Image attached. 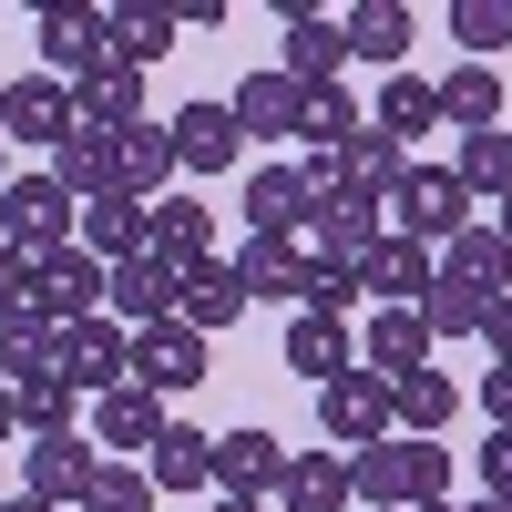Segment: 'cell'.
<instances>
[{
    "mask_svg": "<svg viewBox=\"0 0 512 512\" xmlns=\"http://www.w3.org/2000/svg\"><path fill=\"white\" fill-rule=\"evenodd\" d=\"M472 400H482L492 431H512V359H492V369H482V390H472Z\"/></svg>",
    "mask_w": 512,
    "mask_h": 512,
    "instance_id": "obj_45",
    "label": "cell"
},
{
    "mask_svg": "<svg viewBox=\"0 0 512 512\" xmlns=\"http://www.w3.org/2000/svg\"><path fill=\"white\" fill-rule=\"evenodd\" d=\"M349 492L369 502V512H420V502H441L451 492V451L441 441H369V451H349Z\"/></svg>",
    "mask_w": 512,
    "mask_h": 512,
    "instance_id": "obj_1",
    "label": "cell"
},
{
    "mask_svg": "<svg viewBox=\"0 0 512 512\" xmlns=\"http://www.w3.org/2000/svg\"><path fill=\"white\" fill-rule=\"evenodd\" d=\"M41 369H52V318L11 308L0 318V390H21V379H41Z\"/></svg>",
    "mask_w": 512,
    "mask_h": 512,
    "instance_id": "obj_38",
    "label": "cell"
},
{
    "mask_svg": "<svg viewBox=\"0 0 512 512\" xmlns=\"http://www.w3.org/2000/svg\"><path fill=\"white\" fill-rule=\"evenodd\" d=\"M482 308H492V297L431 277V297H420V328H431V349H441V338H482Z\"/></svg>",
    "mask_w": 512,
    "mask_h": 512,
    "instance_id": "obj_41",
    "label": "cell"
},
{
    "mask_svg": "<svg viewBox=\"0 0 512 512\" xmlns=\"http://www.w3.org/2000/svg\"><path fill=\"white\" fill-rule=\"evenodd\" d=\"M338 31H349V62H390V72H410V41H420L410 0H359V11H338Z\"/></svg>",
    "mask_w": 512,
    "mask_h": 512,
    "instance_id": "obj_20",
    "label": "cell"
},
{
    "mask_svg": "<svg viewBox=\"0 0 512 512\" xmlns=\"http://www.w3.org/2000/svg\"><path fill=\"white\" fill-rule=\"evenodd\" d=\"M82 512H154L144 461H103V472H93V492H82Z\"/></svg>",
    "mask_w": 512,
    "mask_h": 512,
    "instance_id": "obj_43",
    "label": "cell"
},
{
    "mask_svg": "<svg viewBox=\"0 0 512 512\" xmlns=\"http://www.w3.org/2000/svg\"><path fill=\"white\" fill-rule=\"evenodd\" d=\"M0 185H11V175H0Z\"/></svg>",
    "mask_w": 512,
    "mask_h": 512,
    "instance_id": "obj_55",
    "label": "cell"
},
{
    "mask_svg": "<svg viewBox=\"0 0 512 512\" xmlns=\"http://www.w3.org/2000/svg\"><path fill=\"white\" fill-rule=\"evenodd\" d=\"M287 461H297V451H277V431H226L216 461H205V482H216L226 502H267V492L287 482Z\"/></svg>",
    "mask_w": 512,
    "mask_h": 512,
    "instance_id": "obj_11",
    "label": "cell"
},
{
    "mask_svg": "<svg viewBox=\"0 0 512 512\" xmlns=\"http://www.w3.org/2000/svg\"><path fill=\"white\" fill-rule=\"evenodd\" d=\"M482 338H492V359H512V287H502L492 308H482Z\"/></svg>",
    "mask_w": 512,
    "mask_h": 512,
    "instance_id": "obj_47",
    "label": "cell"
},
{
    "mask_svg": "<svg viewBox=\"0 0 512 512\" xmlns=\"http://www.w3.org/2000/svg\"><path fill=\"white\" fill-rule=\"evenodd\" d=\"M164 175H175V144H164V123H154V113L134 123V134H113V185L134 195V205H154Z\"/></svg>",
    "mask_w": 512,
    "mask_h": 512,
    "instance_id": "obj_31",
    "label": "cell"
},
{
    "mask_svg": "<svg viewBox=\"0 0 512 512\" xmlns=\"http://www.w3.org/2000/svg\"><path fill=\"white\" fill-rule=\"evenodd\" d=\"M349 451H297L287 482H277V512H349Z\"/></svg>",
    "mask_w": 512,
    "mask_h": 512,
    "instance_id": "obj_28",
    "label": "cell"
},
{
    "mask_svg": "<svg viewBox=\"0 0 512 512\" xmlns=\"http://www.w3.org/2000/svg\"><path fill=\"white\" fill-rule=\"evenodd\" d=\"M11 431H21V410H11V390H0V441H11Z\"/></svg>",
    "mask_w": 512,
    "mask_h": 512,
    "instance_id": "obj_50",
    "label": "cell"
},
{
    "mask_svg": "<svg viewBox=\"0 0 512 512\" xmlns=\"http://www.w3.org/2000/svg\"><path fill=\"white\" fill-rule=\"evenodd\" d=\"M31 297H41V256H11V246H0V318L31 308Z\"/></svg>",
    "mask_w": 512,
    "mask_h": 512,
    "instance_id": "obj_44",
    "label": "cell"
},
{
    "mask_svg": "<svg viewBox=\"0 0 512 512\" xmlns=\"http://www.w3.org/2000/svg\"><path fill=\"white\" fill-rule=\"evenodd\" d=\"M369 123H379V134H390V144L410 154V144L441 123V82H420V72H390V93H379V113H369Z\"/></svg>",
    "mask_w": 512,
    "mask_h": 512,
    "instance_id": "obj_34",
    "label": "cell"
},
{
    "mask_svg": "<svg viewBox=\"0 0 512 512\" xmlns=\"http://www.w3.org/2000/svg\"><path fill=\"white\" fill-rule=\"evenodd\" d=\"M451 512H512V502H492V492H472V502H451Z\"/></svg>",
    "mask_w": 512,
    "mask_h": 512,
    "instance_id": "obj_49",
    "label": "cell"
},
{
    "mask_svg": "<svg viewBox=\"0 0 512 512\" xmlns=\"http://www.w3.org/2000/svg\"><path fill=\"white\" fill-rule=\"evenodd\" d=\"M52 185H62L72 205H103V195H123V185H113V134H72V144L52 154Z\"/></svg>",
    "mask_w": 512,
    "mask_h": 512,
    "instance_id": "obj_35",
    "label": "cell"
},
{
    "mask_svg": "<svg viewBox=\"0 0 512 512\" xmlns=\"http://www.w3.org/2000/svg\"><path fill=\"white\" fill-rule=\"evenodd\" d=\"M441 123H461V134H492V123H512L502 72H492V62H461V72L441 82Z\"/></svg>",
    "mask_w": 512,
    "mask_h": 512,
    "instance_id": "obj_33",
    "label": "cell"
},
{
    "mask_svg": "<svg viewBox=\"0 0 512 512\" xmlns=\"http://www.w3.org/2000/svg\"><path fill=\"white\" fill-rule=\"evenodd\" d=\"M175 318H185L195 338H216V328H236V318H246V287H236V267H226V256H195V267H185Z\"/></svg>",
    "mask_w": 512,
    "mask_h": 512,
    "instance_id": "obj_24",
    "label": "cell"
},
{
    "mask_svg": "<svg viewBox=\"0 0 512 512\" xmlns=\"http://www.w3.org/2000/svg\"><path fill=\"white\" fill-rule=\"evenodd\" d=\"M328 175L349 185V195H369V205H390V185L410 175V154H400L390 134H379V123H359V134H349V144L328 154Z\"/></svg>",
    "mask_w": 512,
    "mask_h": 512,
    "instance_id": "obj_22",
    "label": "cell"
},
{
    "mask_svg": "<svg viewBox=\"0 0 512 512\" xmlns=\"http://www.w3.org/2000/svg\"><path fill=\"white\" fill-rule=\"evenodd\" d=\"M41 72H52V82H82V72H103L113 62V21L103 11H41Z\"/></svg>",
    "mask_w": 512,
    "mask_h": 512,
    "instance_id": "obj_12",
    "label": "cell"
},
{
    "mask_svg": "<svg viewBox=\"0 0 512 512\" xmlns=\"http://www.w3.org/2000/svg\"><path fill=\"white\" fill-rule=\"evenodd\" d=\"M144 246L175 256V267H195V256H216V216H205L195 195H154L144 205Z\"/></svg>",
    "mask_w": 512,
    "mask_h": 512,
    "instance_id": "obj_29",
    "label": "cell"
},
{
    "mask_svg": "<svg viewBox=\"0 0 512 512\" xmlns=\"http://www.w3.org/2000/svg\"><path fill=\"white\" fill-rule=\"evenodd\" d=\"M103 21H113V62L123 72H144V62L175 52V11H154V0H144V11H103Z\"/></svg>",
    "mask_w": 512,
    "mask_h": 512,
    "instance_id": "obj_39",
    "label": "cell"
},
{
    "mask_svg": "<svg viewBox=\"0 0 512 512\" xmlns=\"http://www.w3.org/2000/svg\"><path fill=\"white\" fill-rule=\"evenodd\" d=\"M431 277H441V256L420 246V236H400V226L369 246V297H379V308H420V297H431Z\"/></svg>",
    "mask_w": 512,
    "mask_h": 512,
    "instance_id": "obj_18",
    "label": "cell"
},
{
    "mask_svg": "<svg viewBox=\"0 0 512 512\" xmlns=\"http://www.w3.org/2000/svg\"><path fill=\"white\" fill-rule=\"evenodd\" d=\"M441 277H451V287H472V297H502V287H512V246L492 236V216H482V226H461V236L441 246Z\"/></svg>",
    "mask_w": 512,
    "mask_h": 512,
    "instance_id": "obj_30",
    "label": "cell"
},
{
    "mask_svg": "<svg viewBox=\"0 0 512 512\" xmlns=\"http://www.w3.org/2000/svg\"><path fill=\"white\" fill-rule=\"evenodd\" d=\"M297 113H308V93H297L287 72H246L236 93H226V123H236V134H256V144H287Z\"/></svg>",
    "mask_w": 512,
    "mask_h": 512,
    "instance_id": "obj_16",
    "label": "cell"
},
{
    "mask_svg": "<svg viewBox=\"0 0 512 512\" xmlns=\"http://www.w3.org/2000/svg\"><path fill=\"white\" fill-rule=\"evenodd\" d=\"M390 216H400V236H420V246L441 256L461 226H482V205L461 195V175H451V164H410V175L390 185Z\"/></svg>",
    "mask_w": 512,
    "mask_h": 512,
    "instance_id": "obj_2",
    "label": "cell"
},
{
    "mask_svg": "<svg viewBox=\"0 0 512 512\" xmlns=\"http://www.w3.org/2000/svg\"><path fill=\"white\" fill-rule=\"evenodd\" d=\"M93 472H103V451L93 441H21V492L31 502H52V512H82V492H93Z\"/></svg>",
    "mask_w": 512,
    "mask_h": 512,
    "instance_id": "obj_9",
    "label": "cell"
},
{
    "mask_svg": "<svg viewBox=\"0 0 512 512\" xmlns=\"http://www.w3.org/2000/svg\"><path fill=\"white\" fill-rule=\"evenodd\" d=\"M0 134L11 144H31V154H62L82 123H72V82H52V72H21L11 93H0Z\"/></svg>",
    "mask_w": 512,
    "mask_h": 512,
    "instance_id": "obj_7",
    "label": "cell"
},
{
    "mask_svg": "<svg viewBox=\"0 0 512 512\" xmlns=\"http://www.w3.org/2000/svg\"><path fill=\"white\" fill-rule=\"evenodd\" d=\"M0 512H52V502H31V492H11V502H0Z\"/></svg>",
    "mask_w": 512,
    "mask_h": 512,
    "instance_id": "obj_51",
    "label": "cell"
},
{
    "mask_svg": "<svg viewBox=\"0 0 512 512\" xmlns=\"http://www.w3.org/2000/svg\"><path fill=\"white\" fill-rule=\"evenodd\" d=\"M420 512H451V502H420Z\"/></svg>",
    "mask_w": 512,
    "mask_h": 512,
    "instance_id": "obj_53",
    "label": "cell"
},
{
    "mask_svg": "<svg viewBox=\"0 0 512 512\" xmlns=\"http://www.w3.org/2000/svg\"><path fill=\"white\" fill-rule=\"evenodd\" d=\"M72 123H82V134H134V123H144V72H123V62L82 72L72 82Z\"/></svg>",
    "mask_w": 512,
    "mask_h": 512,
    "instance_id": "obj_17",
    "label": "cell"
},
{
    "mask_svg": "<svg viewBox=\"0 0 512 512\" xmlns=\"http://www.w3.org/2000/svg\"><path fill=\"white\" fill-rule=\"evenodd\" d=\"M123 349H134V328L72 318V328H52V379H62V390H82V400H103V390H123Z\"/></svg>",
    "mask_w": 512,
    "mask_h": 512,
    "instance_id": "obj_5",
    "label": "cell"
},
{
    "mask_svg": "<svg viewBox=\"0 0 512 512\" xmlns=\"http://www.w3.org/2000/svg\"><path fill=\"white\" fill-rule=\"evenodd\" d=\"M492 236H502V246H512V195H502V205H492Z\"/></svg>",
    "mask_w": 512,
    "mask_h": 512,
    "instance_id": "obj_48",
    "label": "cell"
},
{
    "mask_svg": "<svg viewBox=\"0 0 512 512\" xmlns=\"http://www.w3.org/2000/svg\"><path fill=\"white\" fill-rule=\"evenodd\" d=\"M451 175H461L472 205H502V195H512V134H502V123H492V134H461V164H451Z\"/></svg>",
    "mask_w": 512,
    "mask_h": 512,
    "instance_id": "obj_37",
    "label": "cell"
},
{
    "mask_svg": "<svg viewBox=\"0 0 512 512\" xmlns=\"http://www.w3.org/2000/svg\"><path fill=\"white\" fill-rule=\"evenodd\" d=\"M338 62H349V31H338V11H297L287 41H277V72L297 82V93H328Z\"/></svg>",
    "mask_w": 512,
    "mask_h": 512,
    "instance_id": "obj_14",
    "label": "cell"
},
{
    "mask_svg": "<svg viewBox=\"0 0 512 512\" xmlns=\"http://www.w3.org/2000/svg\"><path fill=\"white\" fill-rule=\"evenodd\" d=\"M0 502H11V492H0Z\"/></svg>",
    "mask_w": 512,
    "mask_h": 512,
    "instance_id": "obj_57",
    "label": "cell"
},
{
    "mask_svg": "<svg viewBox=\"0 0 512 512\" xmlns=\"http://www.w3.org/2000/svg\"><path fill=\"white\" fill-rule=\"evenodd\" d=\"M164 144H175V175H226V164L246 154V134L226 123V103H175Z\"/></svg>",
    "mask_w": 512,
    "mask_h": 512,
    "instance_id": "obj_15",
    "label": "cell"
},
{
    "mask_svg": "<svg viewBox=\"0 0 512 512\" xmlns=\"http://www.w3.org/2000/svg\"><path fill=\"white\" fill-rule=\"evenodd\" d=\"M308 226V164H256L246 175V236H297Z\"/></svg>",
    "mask_w": 512,
    "mask_h": 512,
    "instance_id": "obj_21",
    "label": "cell"
},
{
    "mask_svg": "<svg viewBox=\"0 0 512 512\" xmlns=\"http://www.w3.org/2000/svg\"><path fill=\"white\" fill-rule=\"evenodd\" d=\"M175 297H185V267L144 246V256H123V267H113L103 318H113V328H154V318H175Z\"/></svg>",
    "mask_w": 512,
    "mask_h": 512,
    "instance_id": "obj_10",
    "label": "cell"
},
{
    "mask_svg": "<svg viewBox=\"0 0 512 512\" xmlns=\"http://www.w3.org/2000/svg\"><path fill=\"white\" fill-rule=\"evenodd\" d=\"M103 297H113V267H103V256L52 246V256H41V297H31V318L72 328V318H103Z\"/></svg>",
    "mask_w": 512,
    "mask_h": 512,
    "instance_id": "obj_8",
    "label": "cell"
},
{
    "mask_svg": "<svg viewBox=\"0 0 512 512\" xmlns=\"http://www.w3.org/2000/svg\"><path fill=\"white\" fill-rule=\"evenodd\" d=\"M11 410H21V441H72L82 390H62V379L41 369V379H21V390H11Z\"/></svg>",
    "mask_w": 512,
    "mask_h": 512,
    "instance_id": "obj_36",
    "label": "cell"
},
{
    "mask_svg": "<svg viewBox=\"0 0 512 512\" xmlns=\"http://www.w3.org/2000/svg\"><path fill=\"white\" fill-rule=\"evenodd\" d=\"M226 267H236V287H246V308H256V297H297V308H308V277H318L297 236H246Z\"/></svg>",
    "mask_w": 512,
    "mask_h": 512,
    "instance_id": "obj_13",
    "label": "cell"
},
{
    "mask_svg": "<svg viewBox=\"0 0 512 512\" xmlns=\"http://www.w3.org/2000/svg\"><path fill=\"white\" fill-rule=\"evenodd\" d=\"M154 441H164V400H154V390L123 379V390L93 400V451H154Z\"/></svg>",
    "mask_w": 512,
    "mask_h": 512,
    "instance_id": "obj_25",
    "label": "cell"
},
{
    "mask_svg": "<svg viewBox=\"0 0 512 512\" xmlns=\"http://www.w3.org/2000/svg\"><path fill=\"white\" fill-rule=\"evenodd\" d=\"M123 379L154 390V400H175V390H195V379H216V369H205V338L185 318H154V328H134V349H123Z\"/></svg>",
    "mask_w": 512,
    "mask_h": 512,
    "instance_id": "obj_4",
    "label": "cell"
},
{
    "mask_svg": "<svg viewBox=\"0 0 512 512\" xmlns=\"http://www.w3.org/2000/svg\"><path fill=\"white\" fill-rule=\"evenodd\" d=\"M287 369L328 390L338 369H359V328H349V318H318V308H297V318H287Z\"/></svg>",
    "mask_w": 512,
    "mask_h": 512,
    "instance_id": "obj_19",
    "label": "cell"
},
{
    "mask_svg": "<svg viewBox=\"0 0 512 512\" xmlns=\"http://www.w3.org/2000/svg\"><path fill=\"white\" fill-rule=\"evenodd\" d=\"M216 512H267V502H216Z\"/></svg>",
    "mask_w": 512,
    "mask_h": 512,
    "instance_id": "obj_52",
    "label": "cell"
},
{
    "mask_svg": "<svg viewBox=\"0 0 512 512\" xmlns=\"http://www.w3.org/2000/svg\"><path fill=\"white\" fill-rule=\"evenodd\" d=\"M451 410H461V390H451L441 369H400V379H390V431H400V441H441Z\"/></svg>",
    "mask_w": 512,
    "mask_h": 512,
    "instance_id": "obj_27",
    "label": "cell"
},
{
    "mask_svg": "<svg viewBox=\"0 0 512 512\" xmlns=\"http://www.w3.org/2000/svg\"><path fill=\"white\" fill-rule=\"evenodd\" d=\"M72 246H82V256H103V267H123V256H144V205H134V195H103V205H82Z\"/></svg>",
    "mask_w": 512,
    "mask_h": 512,
    "instance_id": "obj_32",
    "label": "cell"
},
{
    "mask_svg": "<svg viewBox=\"0 0 512 512\" xmlns=\"http://www.w3.org/2000/svg\"><path fill=\"white\" fill-rule=\"evenodd\" d=\"M451 41L472 62H502V41H512V0H451Z\"/></svg>",
    "mask_w": 512,
    "mask_h": 512,
    "instance_id": "obj_42",
    "label": "cell"
},
{
    "mask_svg": "<svg viewBox=\"0 0 512 512\" xmlns=\"http://www.w3.org/2000/svg\"><path fill=\"white\" fill-rule=\"evenodd\" d=\"M359 123H369V113H359V103H349V93H338V82H328V93H308V113H297V144H308V154L328 164L338 144L359 134Z\"/></svg>",
    "mask_w": 512,
    "mask_h": 512,
    "instance_id": "obj_40",
    "label": "cell"
},
{
    "mask_svg": "<svg viewBox=\"0 0 512 512\" xmlns=\"http://www.w3.org/2000/svg\"><path fill=\"white\" fill-rule=\"evenodd\" d=\"M318 431H328L338 451L390 441V379H379V369H338L328 390H318Z\"/></svg>",
    "mask_w": 512,
    "mask_h": 512,
    "instance_id": "obj_6",
    "label": "cell"
},
{
    "mask_svg": "<svg viewBox=\"0 0 512 512\" xmlns=\"http://www.w3.org/2000/svg\"><path fill=\"white\" fill-rule=\"evenodd\" d=\"M0 93H11V82H0Z\"/></svg>",
    "mask_w": 512,
    "mask_h": 512,
    "instance_id": "obj_54",
    "label": "cell"
},
{
    "mask_svg": "<svg viewBox=\"0 0 512 512\" xmlns=\"http://www.w3.org/2000/svg\"><path fill=\"white\" fill-rule=\"evenodd\" d=\"M482 492H492V502H512V431H492V441H482Z\"/></svg>",
    "mask_w": 512,
    "mask_h": 512,
    "instance_id": "obj_46",
    "label": "cell"
},
{
    "mask_svg": "<svg viewBox=\"0 0 512 512\" xmlns=\"http://www.w3.org/2000/svg\"><path fill=\"white\" fill-rule=\"evenodd\" d=\"M72 226H82V205L52 175H11L0 185V246L11 256H52V246H72Z\"/></svg>",
    "mask_w": 512,
    "mask_h": 512,
    "instance_id": "obj_3",
    "label": "cell"
},
{
    "mask_svg": "<svg viewBox=\"0 0 512 512\" xmlns=\"http://www.w3.org/2000/svg\"><path fill=\"white\" fill-rule=\"evenodd\" d=\"M359 369H379V379L431 369V328H420V308H379V318L359 328Z\"/></svg>",
    "mask_w": 512,
    "mask_h": 512,
    "instance_id": "obj_26",
    "label": "cell"
},
{
    "mask_svg": "<svg viewBox=\"0 0 512 512\" xmlns=\"http://www.w3.org/2000/svg\"><path fill=\"white\" fill-rule=\"evenodd\" d=\"M205 461H216V431H195V420H164V441L144 451V482H154V502L205 492Z\"/></svg>",
    "mask_w": 512,
    "mask_h": 512,
    "instance_id": "obj_23",
    "label": "cell"
},
{
    "mask_svg": "<svg viewBox=\"0 0 512 512\" xmlns=\"http://www.w3.org/2000/svg\"><path fill=\"white\" fill-rule=\"evenodd\" d=\"M502 134H512V123H502Z\"/></svg>",
    "mask_w": 512,
    "mask_h": 512,
    "instance_id": "obj_56",
    "label": "cell"
}]
</instances>
